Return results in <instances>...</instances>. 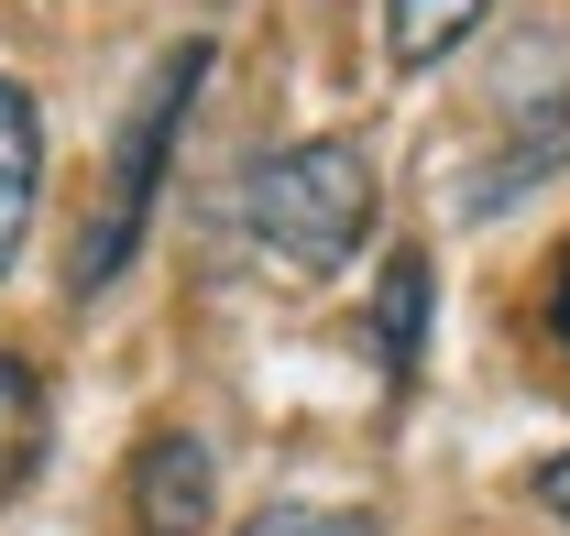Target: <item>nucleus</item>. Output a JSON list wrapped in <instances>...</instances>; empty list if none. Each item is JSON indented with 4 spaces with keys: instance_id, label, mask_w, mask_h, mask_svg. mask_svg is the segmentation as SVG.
I'll return each mask as SVG.
<instances>
[{
    "instance_id": "obj_1",
    "label": "nucleus",
    "mask_w": 570,
    "mask_h": 536,
    "mask_svg": "<svg viewBox=\"0 0 570 536\" xmlns=\"http://www.w3.org/2000/svg\"><path fill=\"white\" fill-rule=\"evenodd\" d=\"M242 230H253V252L296 285H330V274L352 264L362 241H373V165H362V142H285L253 165V187H242Z\"/></svg>"
},
{
    "instance_id": "obj_3",
    "label": "nucleus",
    "mask_w": 570,
    "mask_h": 536,
    "mask_svg": "<svg viewBox=\"0 0 570 536\" xmlns=\"http://www.w3.org/2000/svg\"><path fill=\"white\" fill-rule=\"evenodd\" d=\"M219 515V470L187 427H154L132 449V536H209Z\"/></svg>"
},
{
    "instance_id": "obj_9",
    "label": "nucleus",
    "mask_w": 570,
    "mask_h": 536,
    "mask_svg": "<svg viewBox=\"0 0 570 536\" xmlns=\"http://www.w3.org/2000/svg\"><path fill=\"white\" fill-rule=\"evenodd\" d=\"M549 339L570 350V241H560V264H549Z\"/></svg>"
},
{
    "instance_id": "obj_8",
    "label": "nucleus",
    "mask_w": 570,
    "mask_h": 536,
    "mask_svg": "<svg viewBox=\"0 0 570 536\" xmlns=\"http://www.w3.org/2000/svg\"><path fill=\"white\" fill-rule=\"evenodd\" d=\"M242 536H373V515H341V504H264Z\"/></svg>"
},
{
    "instance_id": "obj_5",
    "label": "nucleus",
    "mask_w": 570,
    "mask_h": 536,
    "mask_svg": "<svg viewBox=\"0 0 570 536\" xmlns=\"http://www.w3.org/2000/svg\"><path fill=\"white\" fill-rule=\"evenodd\" d=\"M33 198H45V121H33V99H22V88L0 77V274L22 264Z\"/></svg>"
},
{
    "instance_id": "obj_7",
    "label": "nucleus",
    "mask_w": 570,
    "mask_h": 536,
    "mask_svg": "<svg viewBox=\"0 0 570 536\" xmlns=\"http://www.w3.org/2000/svg\"><path fill=\"white\" fill-rule=\"evenodd\" d=\"M483 11H494V0H384V56L417 77V67H439V56H461V44L483 33Z\"/></svg>"
},
{
    "instance_id": "obj_6",
    "label": "nucleus",
    "mask_w": 570,
    "mask_h": 536,
    "mask_svg": "<svg viewBox=\"0 0 570 536\" xmlns=\"http://www.w3.org/2000/svg\"><path fill=\"white\" fill-rule=\"evenodd\" d=\"M45 427H56L45 373H33L22 350H0V504H22V493H33V470H45Z\"/></svg>"
},
{
    "instance_id": "obj_2",
    "label": "nucleus",
    "mask_w": 570,
    "mask_h": 536,
    "mask_svg": "<svg viewBox=\"0 0 570 536\" xmlns=\"http://www.w3.org/2000/svg\"><path fill=\"white\" fill-rule=\"evenodd\" d=\"M198 77H209V44H176L165 67L142 77L132 121H121V142H110V176H99V208L77 219V252H67L77 296H99V285L142 252V219H154V187H165V165H176V132H187Z\"/></svg>"
},
{
    "instance_id": "obj_4",
    "label": "nucleus",
    "mask_w": 570,
    "mask_h": 536,
    "mask_svg": "<svg viewBox=\"0 0 570 536\" xmlns=\"http://www.w3.org/2000/svg\"><path fill=\"white\" fill-rule=\"evenodd\" d=\"M428 296H439L428 252H395L384 285H373V350H384V384H395V395L428 373Z\"/></svg>"
},
{
    "instance_id": "obj_10",
    "label": "nucleus",
    "mask_w": 570,
    "mask_h": 536,
    "mask_svg": "<svg viewBox=\"0 0 570 536\" xmlns=\"http://www.w3.org/2000/svg\"><path fill=\"white\" fill-rule=\"evenodd\" d=\"M538 504H549V515L570 526V449H560V460H538Z\"/></svg>"
}]
</instances>
